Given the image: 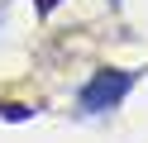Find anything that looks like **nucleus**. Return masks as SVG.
I'll return each mask as SVG.
<instances>
[{
	"mask_svg": "<svg viewBox=\"0 0 148 143\" xmlns=\"http://www.w3.org/2000/svg\"><path fill=\"white\" fill-rule=\"evenodd\" d=\"M53 5H58V0H38V10H53Z\"/></svg>",
	"mask_w": 148,
	"mask_h": 143,
	"instance_id": "obj_2",
	"label": "nucleus"
},
{
	"mask_svg": "<svg viewBox=\"0 0 148 143\" xmlns=\"http://www.w3.org/2000/svg\"><path fill=\"white\" fill-rule=\"evenodd\" d=\"M129 86H134V72H124V67H110V72H96L86 86H81V95H77V105L86 114H105V110H115L119 100L129 95Z\"/></svg>",
	"mask_w": 148,
	"mask_h": 143,
	"instance_id": "obj_1",
	"label": "nucleus"
}]
</instances>
